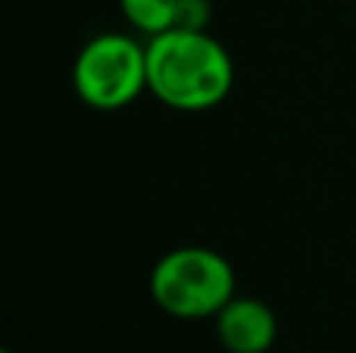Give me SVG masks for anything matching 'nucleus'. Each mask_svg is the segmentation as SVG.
Segmentation results:
<instances>
[{"label":"nucleus","instance_id":"nucleus-4","mask_svg":"<svg viewBox=\"0 0 356 353\" xmlns=\"http://www.w3.org/2000/svg\"><path fill=\"white\" fill-rule=\"evenodd\" d=\"M216 335L232 353H266L275 344V313L257 297H232L216 313Z\"/></svg>","mask_w":356,"mask_h":353},{"label":"nucleus","instance_id":"nucleus-3","mask_svg":"<svg viewBox=\"0 0 356 353\" xmlns=\"http://www.w3.org/2000/svg\"><path fill=\"white\" fill-rule=\"evenodd\" d=\"M72 85L94 110H122L147 88V47L116 31L91 38L75 56Z\"/></svg>","mask_w":356,"mask_h":353},{"label":"nucleus","instance_id":"nucleus-6","mask_svg":"<svg viewBox=\"0 0 356 353\" xmlns=\"http://www.w3.org/2000/svg\"><path fill=\"white\" fill-rule=\"evenodd\" d=\"M3 353H10V350H3Z\"/></svg>","mask_w":356,"mask_h":353},{"label":"nucleus","instance_id":"nucleus-5","mask_svg":"<svg viewBox=\"0 0 356 353\" xmlns=\"http://www.w3.org/2000/svg\"><path fill=\"white\" fill-rule=\"evenodd\" d=\"M184 0H119L125 19L144 35H163L169 28H178Z\"/></svg>","mask_w":356,"mask_h":353},{"label":"nucleus","instance_id":"nucleus-2","mask_svg":"<svg viewBox=\"0 0 356 353\" xmlns=\"http://www.w3.org/2000/svg\"><path fill=\"white\" fill-rule=\"evenodd\" d=\"M150 294L169 316H216L234 297V272L216 250L178 247L154 266Z\"/></svg>","mask_w":356,"mask_h":353},{"label":"nucleus","instance_id":"nucleus-1","mask_svg":"<svg viewBox=\"0 0 356 353\" xmlns=\"http://www.w3.org/2000/svg\"><path fill=\"white\" fill-rule=\"evenodd\" d=\"M232 81V56L203 28H169L150 38L147 88L172 110H209L228 97Z\"/></svg>","mask_w":356,"mask_h":353}]
</instances>
